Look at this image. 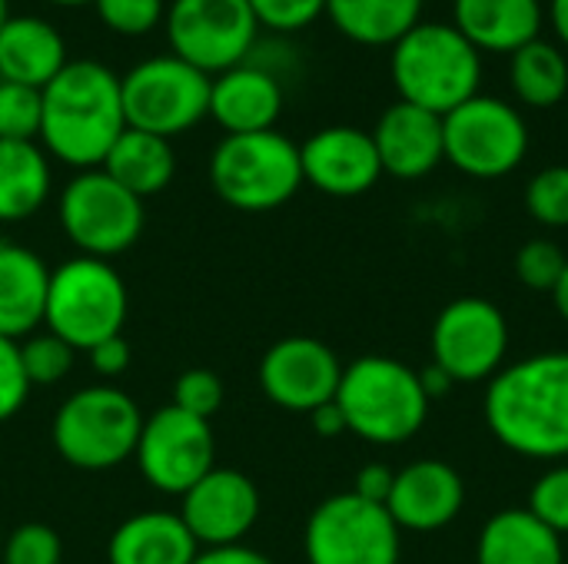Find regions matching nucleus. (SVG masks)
<instances>
[{
	"label": "nucleus",
	"instance_id": "de8ad7c7",
	"mask_svg": "<svg viewBox=\"0 0 568 564\" xmlns=\"http://www.w3.org/2000/svg\"><path fill=\"white\" fill-rule=\"evenodd\" d=\"M50 3H60V7H80V3H93V0H50Z\"/></svg>",
	"mask_w": 568,
	"mask_h": 564
},
{
	"label": "nucleus",
	"instance_id": "393cba45",
	"mask_svg": "<svg viewBox=\"0 0 568 564\" xmlns=\"http://www.w3.org/2000/svg\"><path fill=\"white\" fill-rule=\"evenodd\" d=\"M476 564H566V548L529 509H503L479 529Z\"/></svg>",
	"mask_w": 568,
	"mask_h": 564
},
{
	"label": "nucleus",
	"instance_id": "20e7f679",
	"mask_svg": "<svg viewBox=\"0 0 568 564\" xmlns=\"http://www.w3.org/2000/svg\"><path fill=\"white\" fill-rule=\"evenodd\" d=\"M336 406L356 439L369 445H403L423 432L433 402L416 369L389 356H363L343 366Z\"/></svg>",
	"mask_w": 568,
	"mask_h": 564
},
{
	"label": "nucleus",
	"instance_id": "a878e982",
	"mask_svg": "<svg viewBox=\"0 0 568 564\" xmlns=\"http://www.w3.org/2000/svg\"><path fill=\"white\" fill-rule=\"evenodd\" d=\"M110 180H116L126 193H133L136 199L156 196L173 183L176 173V156L170 140L146 133V130H133L126 126L116 143L110 146L103 166H100Z\"/></svg>",
	"mask_w": 568,
	"mask_h": 564
},
{
	"label": "nucleus",
	"instance_id": "423d86ee",
	"mask_svg": "<svg viewBox=\"0 0 568 564\" xmlns=\"http://www.w3.org/2000/svg\"><path fill=\"white\" fill-rule=\"evenodd\" d=\"M210 183L233 209H276L303 186L300 146L280 130L223 136L210 156Z\"/></svg>",
	"mask_w": 568,
	"mask_h": 564
},
{
	"label": "nucleus",
	"instance_id": "c9c22d12",
	"mask_svg": "<svg viewBox=\"0 0 568 564\" xmlns=\"http://www.w3.org/2000/svg\"><path fill=\"white\" fill-rule=\"evenodd\" d=\"M546 529H552L559 539L568 535V465L559 462L552 469H546L532 492H529V505H526Z\"/></svg>",
	"mask_w": 568,
	"mask_h": 564
},
{
	"label": "nucleus",
	"instance_id": "7ed1b4c3",
	"mask_svg": "<svg viewBox=\"0 0 568 564\" xmlns=\"http://www.w3.org/2000/svg\"><path fill=\"white\" fill-rule=\"evenodd\" d=\"M389 70L403 103L446 116L479 93L483 53L453 23L419 20L393 43Z\"/></svg>",
	"mask_w": 568,
	"mask_h": 564
},
{
	"label": "nucleus",
	"instance_id": "1a4fd4ad",
	"mask_svg": "<svg viewBox=\"0 0 568 564\" xmlns=\"http://www.w3.org/2000/svg\"><path fill=\"white\" fill-rule=\"evenodd\" d=\"M303 555L306 564H399L403 532L386 505L339 492L310 512Z\"/></svg>",
	"mask_w": 568,
	"mask_h": 564
},
{
	"label": "nucleus",
	"instance_id": "2f4dec72",
	"mask_svg": "<svg viewBox=\"0 0 568 564\" xmlns=\"http://www.w3.org/2000/svg\"><path fill=\"white\" fill-rule=\"evenodd\" d=\"M526 209L546 229H568V166H546L526 186Z\"/></svg>",
	"mask_w": 568,
	"mask_h": 564
},
{
	"label": "nucleus",
	"instance_id": "0eeeda50",
	"mask_svg": "<svg viewBox=\"0 0 568 564\" xmlns=\"http://www.w3.org/2000/svg\"><path fill=\"white\" fill-rule=\"evenodd\" d=\"M126 309V283L106 259L73 256L50 269L43 326L77 352H87L110 336H123Z\"/></svg>",
	"mask_w": 568,
	"mask_h": 564
},
{
	"label": "nucleus",
	"instance_id": "5701e85b",
	"mask_svg": "<svg viewBox=\"0 0 568 564\" xmlns=\"http://www.w3.org/2000/svg\"><path fill=\"white\" fill-rule=\"evenodd\" d=\"M196 555L200 545L180 512H136L106 542L110 564H193Z\"/></svg>",
	"mask_w": 568,
	"mask_h": 564
},
{
	"label": "nucleus",
	"instance_id": "473e14b6",
	"mask_svg": "<svg viewBox=\"0 0 568 564\" xmlns=\"http://www.w3.org/2000/svg\"><path fill=\"white\" fill-rule=\"evenodd\" d=\"M566 263L568 256L562 253L559 243L536 236V239H529V243L516 253L513 269H516V279H519L526 289H532V293H549V296H552V289L559 286V279H562V273H566Z\"/></svg>",
	"mask_w": 568,
	"mask_h": 564
},
{
	"label": "nucleus",
	"instance_id": "4468645a",
	"mask_svg": "<svg viewBox=\"0 0 568 564\" xmlns=\"http://www.w3.org/2000/svg\"><path fill=\"white\" fill-rule=\"evenodd\" d=\"M136 469L153 492L186 495L210 469H216V435L210 422L163 406L143 419L136 442Z\"/></svg>",
	"mask_w": 568,
	"mask_h": 564
},
{
	"label": "nucleus",
	"instance_id": "aec40b11",
	"mask_svg": "<svg viewBox=\"0 0 568 564\" xmlns=\"http://www.w3.org/2000/svg\"><path fill=\"white\" fill-rule=\"evenodd\" d=\"M280 113H283V86L263 66L240 63L213 76L210 116L226 130V136L276 130Z\"/></svg>",
	"mask_w": 568,
	"mask_h": 564
},
{
	"label": "nucleus",
	"instance_id": "ea45409f",
	"mask_svg": "<svg viewBox=\"0 0 568 564\" xmlns=\"http://www.w3.org/2000/svg\"><path fill=\"white\" fill-rule=\"evenodd\" d=\"M87 356H90V369L100 376V379H120L126 369H130V362H133V352H130V342L123 339V336H110V339H103V342H97L93 349H87Z\"/></svg>",
	"mask_w": 568,
	"mask_h": 564
},
{
	"label": "nucleus",
	"instance_id": "b1692460",
	"mask_svg": "<svg viewBox=\"0 0 568 564\" xmlns=\"http://www.w3.org/2000/svg\"><path fill=\"white\" fill-rule=\"evenodd\" d=\"M67 66V43L43 17H7L0 27V80L43 90Z\"/></svg>",
	"mask_w": 568,
	"mask_h": 564
},
{
	"label": "nucleus",
	"instance_id": "f704fd0d",
	"mask_svg": "<svg viewBox=\"0 0 568 564\" xmlns=\"http://www.w3.org/2000/svg\"><path fill=\"white\" fill-rule=\"evenodd\" d=\"M223 399H226V389L213 369H186L173 382V402L170 406H176L186 416L210 422L223 409Z\"/></svg>",
	"mask_w": 568,
	"mask_h": 564
},
{
	"label": "nucleus",
	"instance_id": "a18cd8bd",
	"mask_svg": "<svg viewBox=\"0 0 568 564\" xmlns=\"http://www.w3.org/2000/svg\"><path fill=\"white\" fill-rule=\"evenodd\" d=\"M549 20L559 37V47L568 50V0H549Z\"/></svg>",
	"mask_w": 568,
	"mask_h": 564
},
{
	"label": "nucleus",
	"instance_id": "4be33fe9",
	"mask_svg": "<svg viewBox=\"0 0 568 564\" xmlns=\"http://www.w3.org/2000/svg\"><path fill=\"white\" fill-rule=\"evenodd\" d=\"M50 266L27 246L0 239V336L20 342L43 326Z\"/></svg>",
	"mask_w": 568,
	"mask_h": 564
},
{
	"label": "nucleus",
	"instance_id": "49530a36",
	"mask_svg": "<svg viewBox=\"0 0 568 564\" xmlns=\"http://www.w3.org/2000/svg\"><path fill=\"white\" fill-rule=\"evenodd\" d=\"M552 302H556V312L562 316V322L568 326V263H566V273H562V279H559V286L552 289Z\"/></svg>",
	"mask_w": 568,
	"mask_h": 564
},
{
	"label": "nucleus",
	"instance_id": "c03bdc74",
	"mask_svg": "<svg viewBox=\"0 0 568 564\" xmlns=\"http://www.w3.org/2000/svg\"><path fill=\"white\" fill-rule=\"evenodd\" d=\"M419 386H423V392H426V399L433 402V399H443V396H449L453 392V379L436 366V362H429L426 369H419Z\"/></svg>",
	"mask_w": 568,
	"mask_h": 564
},
{
	"label": "nucleus",
	"instance_id": "c756f323",
	"mask_svg": "<svg viewBox=\"0 0 568 564\" xmlns=\"http://www.w3.org/2000/svg\"><path fill=\"white\" fill-rule=\"evenodd\" d=\"M73 362H77V349L63 342L60 336H53L50 329L20 339V366H23L30 389L63 382L73 372Z\"/></svg>",
	"mask_w": 568,
	"mask_h": 564
},
{
	"label": "nucleus",
	"instance_id": "9d476101",
	"mask_svg": "<svg viewBox=\"0 0 568 564\" xmlns=\"http://www.w3.org/2000/svg\"><path fill=\"white\" fill-rule=\"evenodd\" d=\"M63 236L80 249V256L113 259L136 246L143 233V199L126 193L100 166L80 170L60 193L57 203Z\"/></svg>",
	"mask_w": 568,
	"mask_h": 564
},
{
	"label": "nucleus",
	"instance_id": "79ce46f5",
	"mask_svg": "<svg viewBox=\"0 0 568 564\" xmlns=\"http://www.w3.org/2000/svg\"><path fill=\"white\" fill-rule=\"evenodd\" d=\"M193 564H273L263 552L250 545H226V548H200Z\"/></svg>",
	"mask_w": 568,
	"mask_h": 564
},
{
	"label": "nucleus",
	"instance_id": "58836bf2",
	"mask_svg": "<svg viewBox=\"0 0 568 564\" xmlns=\"http://www.w3.org/2000/svg\"><path fill=\"white\" fill-rule=\"evenodd\" d=\"M30 396V382L20 366V342L0 336V422L13 419Z\"/></svg>",
	"mask_w": 568,
	"mask_h": 564
},
{
	"label": "nucleus",
	"instance_id": "6e6552de",
	"mask_svg": "<svg viewBox=\"0 0 568 564\" xmlns=\"http://www.w3.org/2000/svg\"><path fill=\"white\" fill-rule=\"evenodd\" d=\"M210 90L213 76L190 66L186 60L173 53L150 57L120 76L126 126L156 133L163 140L186 133L203 116H210Z\"/></svg>",
	"mask_w": 568,
	"mask_h": 564
},
{
	"label": "nucleus",
	"instance_id": "c85d7f7f",
	"mask_svg": "<svg viewBox=\"0 0 568 564\" xmlns=\"http://www.w3.org/2000/svg\"><path fill=\"white\" fill-rule=\"evenodd\" d=\"M509 86L519 103L549 110L568 100V57L566 50L546 37L526 43L509 57Z\"/></svg>",
	"mask_w": 568,
	"mask_h": 564
},
{
	"label": "nucleus",
	"instance_id": "f257e3e1",
	"mask_svg": "<svg viewBox=\"0 0 568 564\" xmlns=\"http://www.w3.org/2000/svg\"><path fill=\"white\" fill-rule=\"evenodd\" d=\"M493 439L536 462L568 455V352H539L503 366L486 389Z\"/></svg>",
	"mask_w": 568,
	"mask_h": 564
},
{
	"label": "nucleus",
	"instance_id": "dca6fc26",
	"mask_svg": "<svg viewBox=\"0 0 568 564\" xmlns=\"http://www.w3.org/2000/svg\"><path fill=\"white\" fill-rule=\"evenodd\" d=\"M180 519L200 548L243 545L260 522V489L236 469H210L180 505Z\"/></svg>",
	"mask_w": 568,
	"mask_h": 564
},
{
	"label": "nucleus",
	"instance_id": "7c9ffc66",
	"mask_svg": "<svg viewBox=\"0 0 568 564\" xmlns=\"http://www.w3.org/2000/svg\"><path fill=\"white\" fill-rule=\"evenodd\" d=\"M43 123V90L0 80V140L37 143Z\"/></svg>",
	"mask_w": 568,
	"mask_h": 564
},
{
	"label": "nucleus",
	"instance_id": "cd10ccee",
	"mask_svg": "<svg viewBox=\"0 0 568 564\" xmlns=\"http://www.w3.org/2000/svg\"><path fill=\"white\" fill-rule=\"evenodd\" d=\"M426 0H326L336 30L366 47H393L423 20Z\"/></svg>",
	"mask_w": 568,
	"mask_h": 564
},
{
	"label": "nucleus",
	"instance_id": "39448f33",
	"mask_svg": "<svg viewBox=\"0 0 568 564\" xmlns=\"http://www.w3.org/2000/svg\"><path fill=\"white\" fill-rule=\"evenodd\" d=\"M143 432L140 406L116 386H83L53 416L50 439L57 455L80 472H106L133 459Z\"/></svg>",
	"mask_w": 568,
	"mask_h": 564
},
{
	"label": "nucleus",
	"instance_id": "8fccbe9b",
	"mask_svg": "<svg viewBox=\"0 0 568 564\" xmlns=\"http://www.w3.org/2000/svg\"><path fill=\"white\" fill-rule=\"evenodd\" d=\"M0 545H3V535H0Z\"/></svg>",
	"mask_w": 568,
	"mask_h": 564
},
{
	"label": "nucleus",
	"instance_id": "412c9836",
	"mask_svg": "<svg viewBox=\"0 0 568 564\" xmlns=\"http://www.w3.org/2000/svg\"><path fill=\"white\" fill-rule=\"evenodd\" d=\"M542 0H453V27L479 53H516L542 37Z\"/></svg>",
	"mask_w": 568,
	"mask_h": 564
},
{
	"label": "nucleus",
	"instance_id": "f3484780",
	"mask_svg": "<svg viewBox=\"0 0 568 564\" xmlns=\"http://www.w3.org/2000/svg\"><path fill=\"white\" fill-rule=\"evenodd\" d=\"M300 163H303V183L339 199L369 193L383 176L373 133L359 126L316 130L300 146Z\"/></svg>",
	"mask_w": 568,
	"mask_h": 564
},
{
	"label": "nucleus",
	"instance_id": "4c0bfd02",
	"mask_svg": "<svg viewBox=\"0 0 568 564\" xmlns=\"http://www.w3.org/2000/svg\"><path fill=\"white\" fill-rule=\"evenodd\" d=\"M260 27H270V30H303L310 27L316 17L326 13V0H250Z\"/></svg>",
	"mask_w": 568,
	"mask_h": 564
},
{
	"label": "nucleus",
	"instance_id": "9b49d317",
	"mask_svg": "<svg viewBox=\"0 0 568 564\" xmlns=\"http://www.w3.org/2000/svg\"><path fill=\"white\" fill-rule=\"evenodd\" d=\"M446 163L473 180H499L519 170L529 153L526 116L499 96L476 93L443 116Z\"/></svg>",
	"mask_w": 568,
	"mask_h": 564
},
{
	"label": "nucleus",
	"instance_id": "37998d69",
	"mask_svg": "<svg viewBox=\"0 0 568 564\" xmlns=\"http://www.w3.org/2000/svg\"><path fill=\"white\" fill-rule=\"evenodd\" d=\"M310 422H313V432H316L320 439H339V435L349 432L346 416H343V409L336 406V399L326 402V406H320V409H313V412H310Z\"/></svg>",
	"mask_w": 568,
	"mask_h": 564
},
{
	"label": "nucleus",
	"instance_id": "6ab92c4d",
	"mask_svg": "<svg viewBox=\"0 0 568 564\" xmlns=\"http://www.w3.org/2000/svg\"><path fill=\"white\" fill-rule=\"evenodd\" d=\"M383 173L396 180H423L446 160L443 116L413 103H393L373 130Z\"/></svg>",
	"mask_w": 568,
	"mask_h": 564
},
{
	"label": "nucleus",
	"instance_id": "a211bd4d",
	"mask_svg": "<svg viewBox=\"0 0 568 564\" xmlns=\"http://www.w3.org/2000/svg\"><path fill=\"white\" fill-rule=\"evenodd\" d=\"M466 505L463 475L439 459H419L396 472L386 512L399 525V532H439L459 519Z\"/></svg>",
	"mask_w": 568,
	"mask_h": 564
},
{
	"label": "nucleus",
	"instance_id": "f03ea898",
	"mask_svg": "<svg viewBox=\"0 0 568 564\" xmlns=\"http://www.w3.org/2000/svg\"><path fill=\"white\" fill-rule=\"evenodd\" d=\"M126 130L120 76L97 60H67V66L43 86V150L73 166H103L110 146Z\"/></svg>",
	"mask_w": 568,
	"mask_h": 564
},
{
	"label": "nucleus",
	"instance_id": "a19ab883",
	"mask_svg": "<svg viewBox=\"0 0 568 564\" xmlns=\"http://www.w3.org/2000/svg\"><path fill=\"white\" fill-rule=\"evenodd\" d=\"M393 482H396V472L383 462H369L356 472L353 479V495L373 502V505H386L389 502V492H393Z\"/></svg>",
	"mask_w": 568,
	"mask_h": 564
},
{
	"label": "nucleus",
	"instance_id": "ddd939ff",
	"mask_svg": "<svg viewBox=\"0 0 568 564\" xmlns=\"http://www.w3.org/2000/svg\"><path fill=\"white\" fill-rule=\"evenodd\" d=\"M429 349H433V362L456 386L489 382L506 366V352H509L506 312L483 296L453 299L433 322Z\"/></svg>",
	"mask_w": 568,
	"mask_h": 564
},
{
	"label": "nucleus",
	"instance_id": "09e8293b",
	"mask_svg": "<svg viewBox=\"0 0 568 564\" xmlns=\"http://www.w3.org/2000/svg\"><path fill=\"white\" fill-rule=\"evenodd\" d=\"M7 17H10V13H7V0H0V27L7 23Z\"/></svg>",
	"mask_w": 568,
	"mask_h": 564
},
{
	"label": "nucleus",
	"instance_id": "e433bc0d",
	"mask_svg": "<svg viewBox=\"0 0 568 564\" xmlns=\"http://www.w3.org/2000/svg\"><path fill=\"white\" fill-rule=\"evenodd\" d=\"M93 7L100 23L120 37H143L166 17L163 0H93Z\"/></svg>",
	"mask_w": 568,
	"mask_h": 564
},
{
	"label": "nucleus",
	"instance_id": "f8f14e48",
	"mask_svg": "<svg viewBox=\"0 0 568 564\" xmlns=\"http://www.w3.org/2000/svg\"><path fill=\"white\" fill-rule=\"evenodd\" d=\"M163 23L173 57L206 76L240 66L260 30L250 0H173Z\"/></svg>",
	"mask_w": 568,
	"mask_h": 564
},
{
	"label": "nucleus",
	"instance_id": "72a5a7b5",
	"mask_svg": "<svg viewBox=\"0 0 568 564\" xmlns=\"http://www.w3.org/2000/svg\"><path fill=\"white\" fill-rule=\"evenodd\" d=\"M63 562V542L57 529L43 522H23L13 532L3 535L0 564H60Z\"/></svg>",
	"mask_w": 568,
	"mask_h": 564
},
{
	"label": "nucleus",
	"instance_id": "2eb2a0df",
	"mask_svg": "<svg viewBox=\"0 0 568 564\" xmlns=\"http://www.w3.org/2000/svg\"><path fill=\"white\" fill-rule=\"evenodd\" d=\"M260 389L276 409L310 416L336 399L343 362L313 336H286L273 342L260 359Z\"/></svg>",
	"mask_w": 568,
	"mask_h": 564
},
{
	"label": "nucleus",
	"instance_id": "bb28decb",
	"mask_svg": "<svg viewBox=\"0 0 568 564\" xmlns=\"http://www.w3.org/2000/svg\"><path fill=\"white\" fill-rule=\"evenodd\" d=\"M50 196L47 150L37 143L0 140V223H23Z\"/></svg>",
	"mask_w": 568,
	"mask_h": 564
}]
</instances>
